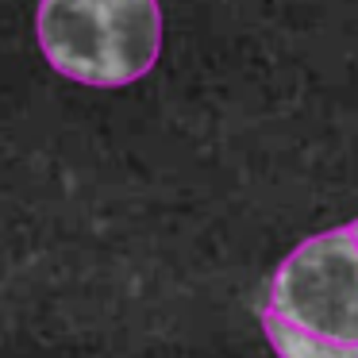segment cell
I'll return each instance as SVG.
<instances>
[{
  "label": "cell",
  "mask_w": 358,
  "mask_h": 358,
  "mask_svg": "<svg viewBox=\"0 0 358 358\" xmlns=\"http://www.w3.org/2000/svg\"><path fill=\"white\" fill-rule=\"evenodd\" d=\"M35 31L62 78L93 89L131 85L162 55L158 0H39Z\"/></svg>",
  "instance_id": "6da1fadb"
},
{
  "label": "cell",
  "mask_w": 358,
  "mask_h": 358,
  "mask_svg": "<svg viewBox=\"0 0 358 358\" xmlns=\"http://www.w3.org/2000/svg\"><path fill=\"white\" fill-rule=\"evenodd\" d=\"M266 312L324 339L358 347V243L350 227L296 243L270 281Z\"/></svg>",
  "instance_id": "7a4b0ae2"
},
{
  "label": "cell",
  "mask_w": 358,
  "mask_h": 358,
  "mask_svg": "<svg viewBox=\"0 0 358 358\" xmlns=\"http://www.w3.org/2000/svg\"><path fill=\"white\" fill-rule=\"evenodd\" d=\"M262 331L270 339V347L278 350V358H358V347L324 339V335L304 331L296 324H285L273 312H262Z\"/></svg>",
  "instance_id": "3957f363"
},
{
  "label": "cell",
  "mask_w": 358,
  "mask_h": 358,
  "mask_svg": "<svg viewBox=\"0 0 358 358\" xmlns=\"http://www.w3.org/2000/svg\"><path fill=\"white\" fill-rule=\"evenodd\" d=\"M350 227V235H355V243H358V220H355V224H347Z\"/></svg>",
  "instance_id": "277c9868"
}]
</instances>
